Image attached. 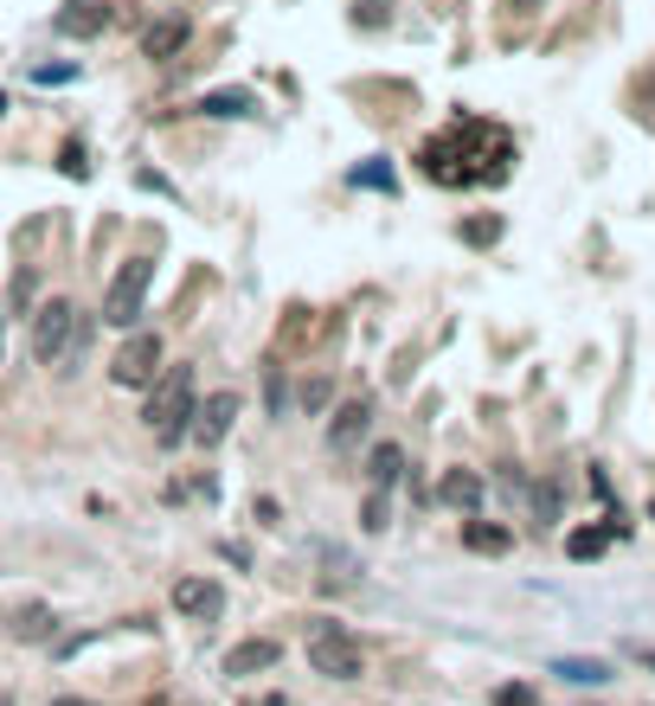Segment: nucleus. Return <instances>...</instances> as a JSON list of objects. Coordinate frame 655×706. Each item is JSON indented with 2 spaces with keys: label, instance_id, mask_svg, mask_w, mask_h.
<instances>
[{
  "label": "nucleus",
  "instance_id": "nucleus-1",
  "mask_svg": "<svg viewBox=\"0 0 655 706\" xmlns=\"http://www.w3.org/2000/svg\"><path fill=\"white\" fill-rule=\"evenodd\" d=\"M193 405H200V386H193V366H161V379L148 386L142 424L154 443H187L193 430Z\"/></svg>",
  "mask_w": 655,
  "mask_h": 706
},
{
  "label": "nucleus",
  "instance_id": "nucleus-2",
  "mask_svg": "<svg viewBox=\"0 0 655 706\" xmlns=\"http://www.w3.org/2000/svg\"><path fill=\"white\" fill-rule=\"evenodd\" d=\"M315 630H308V668L322 675V681H361L366 675V648L354 635L341 630L335 617H308Z\"/></svg>",
  "mask_w": 655,
  "mask_h": 706
},
{
  "label": "nucleus",
  "instance_id": "nucleus-3",
  "mask_svg": "<svg viewBox=\"0 0 655 706\" xmlns=\"http://www.w3.org/2000/svg\"><path fill=\"white\" fill-rule=\"evenodd\" d=\"M77 335H84V315H77L72 295H52V302L33 308V360H39V366H65V353L77 348Z\"/></svg>",
  "mask_w": 655,
  "mask_h": 706
},
{
  "label": "nucleus",
  "instance_id": "nucleus-4",
  "mask_svg": "<svg viewBox=\"0 0 655 706\" xmlns=\"http://www.w3.org/2000/svg\"><path fill=\"white\" fill-rule=\"evenodd\" d=\"M148 289H154V257H123L103 289V328H136L148 308Z\"/></svg>",
  "mask_w": 655,
  "mask_h": 706
},
{
  "label": "nucleus",
  "instance_id": "nucleus-5",
  "mask_svg": "<svg viewBox=\"0 0 655 706\" xmlns=\"http://www.w3.org/2000/svg\"><path fill=\"white\" fill-rule=\"evenodd\" d=\"M161 366H167V341H161L154 328H142V335H129V341L116 348V360H110V379H116L123 392H148V386L161 379Z\"/></svg>",
  "mask_w": 655,
  "mask_h": 706
},
{
  "label": "nucleus",
  "instance_id": "nucleus-6",
  "mask_svg": "<svg viewBox=\"0 0 655 706\" xmlns=\"http://www.w3.org/2000/svg\"><path fill=\"white\" fill-rule=\"evenodd\" d=\"M238 412H244V399H238V392H206V399L193 405V430H187V443H200V450H218V443L231 437Z\"/></svg>",
  "mask_w": 655,
  "mask_h": 706
},
{
  "label": "nucleus",
  "instance_id": "nucleus-7",
  "mask_svg": "<svg viewBox=\"0 0 655 706\" xmlns=\"http://www.w3.org/2000/svg\"><path fill=\"white\" fill-rule=\"evenodd\" d=\"M373 392H361V399H348V405H335V418H328V456H354L366 437H373Z\"/></svg>",
  "mask_w": 655,
  "mask_h": 706
},
{
  "label": "nucleus",
  "instance_id": "nucleus-8",
  "mask_svg": "<svg viewBox=\"0 0 655 706\" xmlns=\"http://www.w3.org/2000/svg\"><path fill=\"white\" fill-rule=\"evenodd\" d=\"M110 20H116V0H65L52 13V33L59 39H103Z\"/></svg>",
  "mask_w": 655,
  "mask_h": 706
},
{
  "label": "nucleus",
  "instance_id": "nucleus-9",
  "mask_svg": "<svg viewBox=\"0 0 655 706\" xmlns=\"http://www.w3.org/2000/svg\"><path fill=\"white\" fill-rule=\"evenodd\" d=\"M174 610H180V617H193V623H213L218 610H225V584H218V578H206V571L174 578Z\"/></svg>",
  "mask_w": 655,
  "mask_h": 706
},
{
  "label": "nucleus",
  "instance_id": "nucleus-10",
  "mask_svg": "<svg viewBox=\"0 0 655 706\" xmlns=\"http://www.w3.org/2000/svg\"><path fill=\"white\" fill-rule=\"evenodd\" d=\"M277 655H284V642H277V635H244L238 648H225V675H231V681L270 675V668H277Z\"/></svg>",
  "mask_w": 655,
  "mask_h": 706
},
{
  "label": "nucleus",
  "instance_id": "nucleus-11",
  "mask_svg": "<svg viewBox=\"0 0 655 706\" xmlns=\"http://www.w3.org/2000/svg\"><path fill=\"white\" fill-rule=\"evenodd\" d=\"M437 501L450 507V514H482V501H489V476H476V469H443V482H437Z\"/></svg>",
  "mask_w": 655,
  "mask_h": 706
},
{
  "label": "nucleus",
  "instance_id": "nucleus-12",
  "mask_svg": "<svg viewBox=\"0 0 655 706\" xmlns=\"http://www.w3.org/2000/svg\"><path fill=\"white\" fill-rule=\"evenodd\" d=\"M187 39H193V20H187V13H161V20L142 33V59L167 65V59H180V52H187Z\"/></svg>",
  "mask_w": 655,
  "mask_h": 706
},
{
  "label": "nucleus",
  "instance_id": "nucleus-13",
  "mask_svg": "<svg viewBox=\"0 0 655 706\" xmlns=\"http://www.w3.org/2000/svg\"><path fill=\"white\" fill-rule=\"evenodd\" d=\"M463 553L502 559V553H514V527H508V520H482V514H469V520H463Z\"/></svg>",
  "mask_w": 655,
  "mask_h": 706
},
{
  "label": "nucleus",
  "instance_id": "nucleus-14",
  "mask_svg": "<svg viewBox=\"0 0 655 706\" xmlns=\"http://www.w3.org/2000/svg\"><path fill=\"white\" fill-rule=\"evenodd\" d=\"M193 116L244 123V116H257V97H251V90H200V97H193Z\"/></svg>",
  "mask_w": 655,
  "mask_h": 706
},
{
  "label": "nucleus",
  "instance_id": "nucleus-15",
  "mask_svg": "<svg viewBox=\"0 0 655 706\" xmlns=\"http://www.w3.org/2000/svg\"><path fill=\"white\" fill-rule=\"evenodd\" d=\"M399 476H405V443H392V437L373 443L366 450V489H392Z\"/></svg>",
  "mask_w": 655,
  "mask_h": 706
},
{
  "label": "nucleus",
  "instance_id": "nucleus-16",
  "mask_svg": "<svg viewBox=\"0 0 655 706\" xmlns=\"http://www.w3.org/2000/svg\"><path fill=\"white\" fill-rule=\"evenodd\" d=\"M502 231H508V218H502V212H469V218H456V238H463L469 251H495V244H502Z\"/></svg>",
  "mask_w": 655,
  "mask_h": 706
},
{
  "label": "nucleus",
  "instance_id": "nucleus-17",
  "mask_svg": "<svg viewBox=\"0 0 655 706\" xmlns=\"http://www.w3.org/2000/svg\"><path fill=\"white\" fill-rule=\"evenodd\" d=\"M52 635H59V610L52 604H26L13 617V642H52Z\"/></svg>",
  "mask_w": 655,
  "mask_h": 706
},
{
  "label": "nucleus",
  "instance_id": "nucleus-18",
  "mask_svg": "<svg viewBox=\"0 0 655 706\" xmlns=\"http://www.w3.org/2000/svg\"><path fill=\"white\" fill-rule=\"evenodd\" d=\"M604 546H610V527H604V520L566 533V559H579V565H597V559H604Z\"/></svg>",
  "mask_w": 655,
  "mask_h": 706
},
{
  "label": "nucleus",
  "instance_id": "nucleus-19",
  "mask_svg": "<svg viewBox=\"0 0 655 706\" xmlns=\"http://www.w3.org/2000/svg\"><path fill=\"white\" fill-rule=\"evenodd\" d=\"M553 675H559V681H572V688H597V681H610V661H591V655H559V661H553Z\"/></svg>",
  "mask_w": 655,
  "mask_h": 706
},
{
  "label": "nucleus",
  "instance_id": "nucleus-20",
  "mask_svg": "<svg viewBox=\"0 0 655 706\" xmlns=\"http://www.w3.org/2000/svg\"><path fill=\"white\" fill-rule=\"evenodd\" d=\"M527 501H533V520H540V527H559V514H566V489H559L553 476H546V482H533V489H527Z\"/></svg>",
  "mask_w": 655,
  "mask_h": 706
},
{
  "label": "nucleus",
  "instance_id": "nucleus-21",
  "mask_svg": "<svg viewBox=\"0 0 655 706\" xmlns=\"http://www.w3.org/2000/svg\"><path fill=\"white\" fill-rule=\"evenodd\" d=\"M348 180H354V187H366V193H392V187H399L392 161H379V154H373V161H361V167H354Z\"/></svg>",
  "mask_w": 655,
  "mask_h": 706
},
{
  "label": "nucleus",
  "instance_id": "nucleus-22",
  "mask_svg": "<svg viewBox=\"0 0 655 706\" xmlns=\"http://www.w3.org/2000/svg\"><path fill=\"white\" fill-rule=\"evenodd\" d=\"M59 174H65V180H90V154H84V136H65V141H59Z\"/></svg>",
  "mask_w": 655,
  "mask_h": 706
},
{
  "label": "nucleus",
  "instance_id": "nucleus-23",
  "mask_svg": "<svg viewBox=\"0 0 655 706\" xmlns=\"http://www.w3.org/2000/svg\"><path fill=\"white\" fill-rule=\"evenodd\" d=\"M264 392H270V418L284 424V418H290V379H284V366H277V360L264 366Z\"/></svg>",
  "mask_w": 655,
  "mask_h": 706
},
{
  "label": "nucleus",
  "instance_id": "nucleus-24",
  "mask_svg": "<svg viewBox=\"0 0 655 706\" xmlns=\"http://www.w3.org/2000/svg\"><path fill=\"white\" fill-rule=\"evenodd\" d=\"M354 26L361 33H386L392 26V0H354Z\"/></svg>",
  "mask_w": 655,
  "mask_h": 706
},
{
  "label": "nucleus",
  "instance_id": "nucleus-25",
  "mask_svg": "<svg viewBox=\"0 0 655 706\" xmlns=\"http://www.w3.org/2000/svg\"><path fill=\"white\" fill-rule=\"evenodd\" d=\"M328 399H335V379H328V373L302 379V412H308V418H322V412H328Z\"/></svg>",
  "mask_w": 655,
  "mask_h": 706
},
{
  "label": "nucleus",
  "instance_id": "nucleus-26",
  "mask_svg": "<svg viewBox=\"0 0 655 706\" xmlns=\"http://www.w3.org/2000/svg\"><path fill=\"white\" fill-rule=\"evenodd\" d=\"M489 706H540V694H533L527 681H502V688L489 694Z\"/></svg>",
  "mask_w": 655,
  "mask_h": 706
},
{
  "label": "nucleus",
  "instance_id": "nucleus-27",
  "mask_svg": "<svg viewBox=\"0 0 655 706\" xmlns=\"http://www.w3.org/2000/svg\"><path fill=\"white\" fill-rule=\"evenodd\" d=\"M392 520H386V489H373L366 494V507H361V533H386Z\"/></svg>",
  "mask_w": 655,
  "mask_h": 706
},
{
  "label": "nucleus",
  "instance_id": "nucleus-28",
  "mask_svg": "<svg viewBox=\"0 0 655 706\" xmlns=\"http://www.w3.org/2000/svg\"><path fill=\"white\" fill-rule=\"evenodd\" d=\"M251 520H257V527H277V520H284V507H277L270 494H257V501H251Z\"/></svg>",
  "mask_w": 655,
  "mask_h": 706
},
{
  "label": "nucleus",
  "instance_id": "nucleus-29",
  "mask_svg": "<svg viewBox=\"0 0 655 706\" xmlns=\"http://www.w3.org/2000/svg\"><path fill=\"white\" fill-rule=\"evenodd\" d=\"M33 77H39V84H72L77 71L72 65H33Z\"/></svg>",
  "mask_w": 655,
  "mask_h": 706
},
{
  "label": "nucleus",
  "instance_id": "nucleus-30",
  "mask_svg": "<svg viewBox=\"0 0 655 706\" xmlns=\"http://www.w3.org/2000/svg\"><path fill=\"white\" fill-rule=\"evenodd\" d=\"M33 289H39V277H33V270H20V282H13V308H26V302H33Z\"/></svg>",
  "mask_w": 655,
  "mask_h": 706
},
{
  "label": "nucleus",
  "instance_id": "nucleus-31",
  "mask_svg": "<svg viewBox=\"0 0 655 706\" xmlns=\"http://www.w3.org/2000/svg\"><path fill=\"white\" fill-rule=\"evenodd\" d=\"M591 494H597V501H604V507H610V501H617V494H610V476H604V469H597V463H591Z\"/></svg>",
  "mask_w": 655,
  "mask_h": 706
},
{
  "label": "nucleus",
  "instance_id": "nucleus-32",
  "mask_svg": "<svg viewBox=\"0 0 655 706\" xmlns=\"http://www.w3.org/2000/svg\"><path fill=\"white\" fill-rule=\"evenodd\" d=\"M502 7H508V13H540L546 0H502Z\"/></svg>",
  "mask_w": 655,
  "mask_h": 706
},
{
  "label": "nucleus",
  "instance_id": "nucleus-33",
  "mask_svg": "<svg viewBox=\"0 0 655 706\" xmlns=\"http://www.w3.org/2000/svg\"><path fill=\"white\" fill-rule=\"evenodd\" d=\"M46 706H97V701H77V694H59V701H46Z\"/></svg>",
  "mask_w": 655,
  "mask_h": 706
},
{
  "label": "nucleus",
  "instance_id": "nucleus-34",
  "mask_svg": "<svg viewBox=\"0 0 655 706\" xmlns=\"http://www.w3.org/2000/svg\"><path fill=\"white\" fill-rule=\"evenodd\" d=\"M637 661H643V668H655V648H637Z\"/></svg>",
  "mask_w": 655,
  "mask_h": 706
},
{
  "label": "nucleus",
  "instance_id": "nucleus-35",
  "mask_svg": "<svg viewBox=\"0 0 655 706\" xmlns=\"http://www.w3.org/2000/svg\"><path fill=\"white\" fill-rule=\"evenodd\" d=\"M7 110H13V97H7V90H0V116H7Z\"/></svg>",
  "mask_w": 655,
  "mask_h": 706
},
{
  "label": "nucleus",
  "instance_id": "nucleus-36",
  "mask_svg": "<svg viewBox=\"0 0 655 706\" xmlns=\"http://www.w3.org/2000/svg\"><path fill=\"white\" fill-rule=\"evenodd\" d=\"M0 353H7V322H0Z\"/></svg>",
  "mask_w": 655,
  "mask_h": 706
},
{
  "label": "nucleus",
  "instance_id": "nucleus-37",
  "mask_svg": "<svg viewBox=\"0 0 655 706\" xmlns=\"http://www.w3.org/2000/svg\"><path fill=\"white\" fill-rule=\"evenodd\" d=\"M264 706H284V694H270V701H264Z\"/></svg>",
  "mask_w": 655,
  "mask_h": 706
},
{
  "label": "nucleus",
  "instance_id": "nucleus-38",
  "mask_svg": "<svg viewBox=\"0 0 655 706\" xmlns=\"http://www.w3.org/2000/svg\"><path fill=\"white\" fill-rule=\"evenodd\" d=\"M0 706H13V694H0Z\"/></svg>",
  "mask_w": 655,
  "mask_h": 706
},
{
  "label": "nucleus",
  "instance_id": "nucleus-39",
  "mask_svg": "<svg viewBox=\"0 0 655 706\" xmlns=\"http://www.w3.org/2000/svg\"><path fill=\"white\" fill-rule=\"evenodd\" d=\"M650 520H655V501H650Z\"/></svg>",
  "mask_w": 655,
  "mask_h": 706
}]
</instances>
